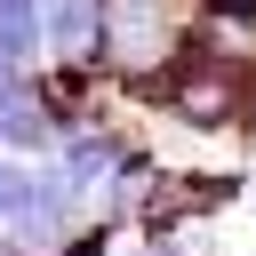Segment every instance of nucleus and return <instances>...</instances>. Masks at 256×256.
Segmentation results:
<instances>
[{
  "instance_id": "obj_1",
  "label": "nucleus",
  "mask_w": 256,
  "mask_h": 256,
  "mask_svg": "<svg viewBox=\"0 0 256 256\" xmlns=\"http://www.w3.org/2000/svg\"><path fill=\"white\" fill-rule=\"evenodd\" d=\"M88 216H96L88 192H72V184L56 176V160H0V232H8L16 248L56 256Z\"/></svg>"
},
{
  "instance_id": "obj_2",
  "label": "nucleus",
  "mask_w": 256,
  "mask_h": 256,
  "mask_svg": "<svg viewBox=\"0 0 256 256\" xmlns=\"http://www.w3.org/2000/svg\"><path fill=\"white\" fill-rule=\"evenodd\" d=\"M192 32V0H104V80L128 88L176 56Z\"/></svg>"
},
{
  "instance_id": "obj_3",
  "label": "nucleus",
  "mask_w": 256,
  "mask_h": 256,
  "mask_svg": "<svg viewBox=\"0 0 256 256\" xmlns=\"http://www.w3.org/2000/svg\"><path fill=\"white\" fill-rule=\"evenodd\" d=\"M240 168H160V184L144 192V208H136V232H168V240H184L192 224H208V216H224L232 200H240Z\"/></svg>"
},
{
  "instance_id": "obj_4",
  "label": "nucleus",
  "mask_w": 256,
  "mask_h": 256,
  "mask_svg": "<svg viewBox=\"0 0 256 256\" xmlns=\"http://www.w3.org/2000/svg\"><path fill=\"white\" fill-rule=\"evenodd\" d=\"M40 56L56 72H104V0H40Z\"/></svg>"
},
{
  "instance_id": "obj_5",
  "label": "nucleus",
  "mask_w": 256,
  "mask_h": 256,
  "mask_svg": "<svg viewBox=\"0 0 256 256\" xmlns=\"http://www.w3.org/2000/svg\"><path fill=\"white\" fill-rule=\"evenodd\" d=\"M56 136H64V120H56V104L40 96V72L0 80V152H8V160H48Z\"/></svg>"
},
{
  "instance_id": "obj_6",
  "label": "nucleus",
  "mask_w": 256,
  "mask_h": 256,
  "mask_svg": "<svg viewBox=\"0 0 256 256\" xmlns=\"http://www.w3.org/2000/svg\"><path fill=\"white\" fill-rule=\"evenodd\" d=\"M128 144H136L128 128H112V120H80V128H64V136H56V152H48V160H56V176H64L72 192H88V208H96V184L112 176V160H120Z\"/></svg>"
},
{
  "instance_id": "obj_7",
  "label": "nucleus",
  "mask_w": 256,
  "mask_h": 256,
  "mask_svg": "<svg viewBox=\"0 0 256 256\" xmlns=\"http://www.w3.org/2000/svg\"><path fill=\"white\" fill-rule=\"evenodd\" d=\"M0 32L40 56V0H0Z\"/></svg>"
},
{
  "instance_id": "obj_8",
  "label": "nucleus",
  "mask_w": 256,
  "mask_h": 256,
  "mask_svg": "<svg viewBox=\"0 0 256 256\" xmlns=\"http://www.w3.org/2000/svg\"><path fill=\"white\" fill-rule=\"evenodd\" d=\"M0 160H8V152H0Z\"/></svg>"
},
{
  "instance_id": "obj_9",
  "label": "nucleus",
  "mask_w": 256,
  "mask_h": 256,
  "mask_svg": "<svg viewBox=\"0 0 256 256\" xmlns=\"http://www.w3.org/2000/svg\"><path fill=\"white\" fill-rule=\"evenodd\" d=\"M248 136H256V128H248Z\"/></svg>"
}]
</instances>
